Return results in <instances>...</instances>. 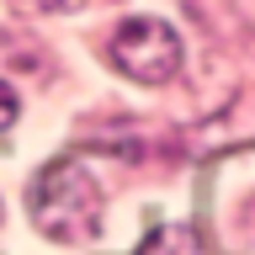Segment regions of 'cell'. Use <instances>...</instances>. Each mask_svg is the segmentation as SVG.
<instances>
[{
	"mask_svg": "<svg viewBox=\"0 0 255 255\" xmlns=\"http://www.w3.org/2000/svg\"><path fill=\"white\" fill-rule=\"evenodd\" d=\"M27 202H32L37 234L59 239V245H80V239H91L101 229V186L80 159L43 165L27 186Z\"/></svg>",
	"mask_w": 255,
	"mask_h": 255,
	"instance_id": "cell-1",
	"label": "cell"
},
{
	"mask_svg": "<svg viewBox=\"0 0 255 255\" xmlns=\"http://www.w3.org/2000/svg\"><path fill=\"white\" fill-rule=\"evenodd\" d=\"M112 64L138 85H170L181 75V37L159 16H133L112 32Z\"/></svg>",
	"mask_w": 255,
	"mask_h": 255,
	"instance_id": "cell-2",
	"label": "cell"
},
{
	"mask_svg": "<svg viewBox=\"0 0 255 255\" xmlns=\"http://www.w3.org/2000/svg\"><path fill=\"white\" fill-rule=\"evenodd\" d=\"M133 255H197V234H191L186 223H154L149 239Z\"/></svg>",
	"mask_w": 255,
	"mask_h": 255,
	"instance_id": "cell-3",
	"label": "cell"
},
{
	"mask_svg": "<svg viewBox=\"0 0 255 255\" xmlns=\"http://www.w3.org/2000/svg\"><path fill=\"white\" fill-rule=\"evenodd\" d=\"M5 5L21 16H64V11H80L85 0H5Z\"/></svg>",
	"mask_w": 255,
	"mask_h": 255,
	"instance_id": "cell-4",
	"label": "cell"
},
{
	"mask_svg": "<svg viewBox=\"0 0 255 255\" xmlns=\"http://www.w3.org/2000/svg\"><path fill=\"white\" fill-rule=\"evenodd\" d=\"M16 112H21V101H16V91L0 80V138L11 133V123H16Z\"/></svg>",
	"mask_w": 255,
	"mask_h": 255,
	"instance_id": "cell-5",
	"label": "cell"
}]
</instances>
